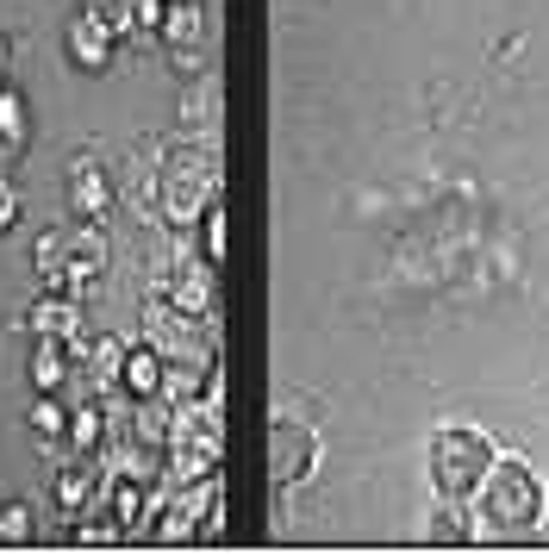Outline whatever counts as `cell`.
<instances>
[{
	"label": "cell",
	"instance_id": "obj_1",
	"mask_svg": "<svg viewBox=\"0 0 549 555\" xmlns=\"http://www.w3.org/2000/svg\"><path fill=\"white\" fill-rule=\"evenodd\" d=\"M106 269V244H100V231H44L38 237V281H44V294H63V300H81L88 287L100 281Z\"/></svg>",
	"mask_w": 549,
	"mask_h": 555
},
{
	"label": "cell",
	"instance_id": "obj_2",
	"mask_svg": "<svg viewBox=\"0 0 549 555\" xmlns=\"http://www.w3.org/2000/svg\"><path fill=\"white\" fill-rule=\"evenodd\" d=\"M213 188H219V176H213L206 151L181 144L169 156V169H163V219L169 225H194L200 212H206V201H213Z\"/></svg>",
	"mask_w": 549,
	"mask_h": 555
},
{
	"label": "cell",
	"instance_id": "obj_3",
	"mask_svg": "<svg viewBox=\"0 0 549 555\" xmlns=\"http://www.w3.org/2000/svg\"><path fill=\"white\" fill-rule=\"evenodd\" d=\"M431 468H437V487H444L449 500H462V493H481V487H487L494 450H487V437H474V430H444Z\"/></svg>",
	"mask_w": 549,
	"mask_h": 555
},
{
	"label": "cell",
	"instance_id": "obj_4",
	"mask_svg": "<svg viewBox=\"0 0 549 555\" xmlns=\"http://www.w3.org/2000/svg\"><path fill=\"white\" fill-rule=\"evenodd\" d=\"M494 530L506 525H531L537 518V475L524 462H494Z\"/></svg>",
	"mask_w": 549,
	"mask_h": 555
},
{
	"label": "cell",
	"instance_id": "obj_5",
	"mask_svg": "<svg viewBox=\"0 0 549 555\" xmlns=\"http://www.w3.org/2000/svg\"><path fill=\"white\" fill-rule=\"evenodd\" d=\"M69 206L88 219V225H100L106 212H113V181H106V169H100L94 156H81L69 169Z\"/></svg>",
	"mask_w": 549,
	"mask_h": 555
},
{
	"label": "cell",
	"instance_id": "obj_6",
	"mask_svg": "<svg viewBox=\"0 0 549 555\" xmlns=\"http://www.w3.org/2000/svg\"><path fill=\"white\" fill-rule=\"evenodd\" d=\"M113 38H119V31L106 26L100 13H81V20L69 26V56L88 69V76H100V69L113 63Z\"/></svg>",
	"mask_w": 549,
	"mask_h": 555
},
{
	"label": "cell",
	"instance_id": "obj_7",
	"mask_svg": "<svg viewBox=\"0 0 549 555\" xmlns=\"http://www.w3.org/2000/svg\"><path fill=\"white\" fill-rule=\"evenodd\" d=\"M156 387H163V350H156V344H125V356H119V393L150 400Z\"/></svg>",
	"mask_w": 549,
	"mask_h": 555
},
{
	"label": "cell",
	"instance_id": "obj_8",
	"mask_svg": "<svg viewBox=\"0 0 549 555\" xmlns=\"http://www.w3.org/2000/svg\"><path fill=\"white\" fill-rule=\"evenodd\" d=\"M25 325L38 331V337H63V344H81L88 331H81V300H63V294H44V300L25 312Z\"/></svg>",
	"mask_w": 549,
	"mask_h": 555
},
{
	"label": "cell",
	"instance_id": "obj_9",
	"mask_svg": "<svg viewBox=\"0 0 549 555\" xmlns=\"http://www.w3.org/2000/svg\"><path fill=\"white\" fill-rule=\"evenodd\" d=\"M75 375V344L63 337H38V350H31V380H38V393H63V380Z\"/></svg>",
	"mask_w": 549,
	"mask_h": 555
},
{
	"label": "cell",
	"instance_id": "obj_10",
	"mask_svg": "<svg viewBox=\"0 0 549 555\" xmlns=\"http://www.w3.org/2000/svg\"><path fill=\"white\" fill-rule=\"evenodd\" d=\"M169 306L181 319H206V312H213V262H188V269L175 275Z\"/></svg>",
	"mask_w": 549,
	"mask_h": 555
},
{
	"label": "cell",
	"instance_id": "obj_11",
	"mask_svg": "<svg viewBox=\"0 0 549 555\" xmlns=\"http://www.w3.org/2000/svg\"><path fill=\"white\" fill-rule=\"evenodd\" d=\"M50 500L63 518H88V505H100V475L94 468H63L56 487H50Z\"/></svg>",
	"mask_w": 549,
	"mask_h": 555
},
{
	"label": "cell",
	"instance_id": "obj_12",
	"mask_svg": "<svg viewBox=\"0 0 549 555\" xmlns=\"http://www.w3.org/2000/svg\"><path fill=\"white\" fill-rule=\"evenodd\" d=\"M200 26H206V20H200V0H169L156 31H163L169 44H200Z\"/></svg>",
	"mask_w": 549,
	"mask_h": 555
},
{
	"label": "cell",
	"instance_id": "obj_13",
	"mask_svg": "<svg viewBox=\"0 0 549 555\" xmlns=\"http://www.w3.org/2000/svg\"><path fill=\"white\" fill-rule=\"evenodd\" d=\"M25 101L20 88H0V151H25Z\"/></svg>",
	"mask_w": 549,
	"mask_h": 555
},
{
	"label": "cell",
	"instance_id": "obj_14",
	"mask_svg": "<svg viewBox=\"0 0 549 555\" xmlns=\"http://www.w3.org/2000/svg\"><path fill=\"white\" fill-rule=\"evenodd\" d=\"M63 425H69V400H63V393H38L31 430H38V437H63Z\"/></svg>",
	"mask_w": 549,
	"mask_h": 555
},
{
	"label": "cell",
	"instance_id": "obj_15",
	"mask_svg": "<svg viewBox=\"0 0 549 555\" xmlns=\"http://www.w3.org/2000/svg\"><path fill=\"white\" fill-rule=\"evenodd\" d=\"M38 537V518H31V505L7 500L0 505V543H31Z\"/></svg>",
	"mask_w": 549,
	"mask_h": 555
},
{
	"label": "cell",
	"instance_id": "obj_16",
	"mask_svg": "<svg viewBox=\"0 0 549 555\" xmlns=\"http://www.w3.org/2000/svg\"><path fill=\"white\" fill-rule=\"evenodd\" d=\"M200 237H206V244H200V250H206V262H213V256H225V212L213 201H206V212H200Z\"/></svg>",
	"mask_w": 549,
	"mask_h": 555
},
{
	"label": "cell",
	"instance_id": "obj_17",
	"mask_svg": "<svg viewBox=\"0 0 549 555\" xmlns=\"http://www.w3.org/2000/svg\"><path fill=\"white\" fill-rule=\"evenodd\" d=\"M20 225V194H13V181H0V231Z\"/></svg>",
	"mask_w": 549,
	"mask_h": 555
},
{
	"label": "cell",
	"instance_id": "obj_18",
	"mask_svg": "<svg viewBox=\"0 0 549 555\" xmlns=\"http://www.w3.org/2000/svg\"><path fill=\"white\" fill-rule=\"evenodd\" d=\"M175 69H181V76H200V69H206L200 44H175Z\"/></svg>",
	"mask_w": 549,
	"mask_h": 555
},
{
	"label": "cell",
	"instance_id": "obj_19",
	"mask_svg": "<svg viewBox=\"0 0 549 555\" xmlns=\"http://www.w3.org/2000/svg\"><path fill=\"white\" fill-rule=\"evenodd\" d=\"M181 119H188V126H200V119H206V101H200V94H188V106H181Z\"/></svg>",
	"mask_w": 549,
	"mask_h": 555
},
{
	"label": "cell",
	"instance_id": "obj_20",
	"mask_svg": "<svg viewBox=\"0 0 549 555\" xmlns=\"http://www.w3.org/2000/svg\"><path fill=\"white\" fill-rule=\"evenodd\" d=\"M0 69H7V38H0Z\"/></svg>",
	"mask_w": 549,
	"mask_h": 555
}]
</instances>
